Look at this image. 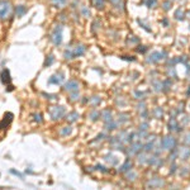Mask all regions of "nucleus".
Returning <instances> with one entry per match:
<instances>
[{
	"label": "nucleus",
	"mask_w": 190,
	"mask_h": 190,
	"mask_svg": "<svg viewBox=\"0 0 190 190\" xmlns=\"http://www.w3.org/2000/svg\"><path fill=\"white\" fill-rule=\"evenodd\" d=\"M148 127H150V124H148L147 122H143V123H141V124H139V131H146L147 132V129H148Z\"/></svg>",
	"instance_id": "49530a36"
},
{
	"label": "nucleus",
	"mask_w": 190,
	"mask_h": 190,
	"mask_svg": "<svg viewBox=\"0 0 190 190\" xmlns=\"http://www.w3.org/2000/svg\"><path fill=\"white\" fill-rule=\"evenodd\" d=\"M171 6H172V3H171L170 0H165V1L162 3V9H164L165 12L170 10V9H171Z\"/></svg>",
	"instance_id": "79ce46f5"
},
{
	"label": "nucleus",
	"mask_w": 190,
	"mask_h": 190,
	"mask_svg": "<svg viewBox=\"0 0 190 190\" xmlns=\"http://www.w3.org/2000/svg\"><path fill=\"white\" fill-rule=\"evenodd\" d=\"M71 132H72V128H71V127H70V126L62 127V128L60 129V134H61L62 137H66V136L71 134Z\"/></svg>",
	"instance_id": "bb28decb"
},
{
	"label": "nucleus",
	"mask_w": 190,
	"mask_h": 190,
	"mask_svg": "<svg viewBox=\"0 0 190 190\" xmlns=\"http://www.w3.org/2000/svg\"><path fill=\"white\" fill-rule=\"evenodd\" d=\"M177 62H179V58H171V60H169V61H167V63H169L170 67H174V66H175Z\"/></svg>",
	"instance_id": "09e8293b"
},
{
	"label": "nucleus",
	"mask_w": 190,
	"mask_h": 190,
	"mask_svg": "<svg viewBox=\"0 0 190 190\" xmlns=\"http://www.w3.org/2000/svg\"><path fill=\"white\" fill-rule=\"evenodd\" d=\"M129 120V114L128 113H119L118 114V120L117 122L119 124H123V123H127Z\"/></svg>",
	"instance_id": "b1692460"
},
{
	"label": "nucleus",
	"mask_w": 190,
	"mask_h": 190,
	"mask_svg": "<svg viewBox=\"0 0 190 190\" xmlns=\"http://www.w3.org/2000/svg\"><path fill=\"white\" fill-rule=\"evenodd\" d=\"M167 127H169V131H171V132H180V131H181V127H180V124L177 123V120L175 119V117H171V119L169 120V124H167Z\"/></svg>",
	"instance_id": "ddd939ff"
},
{
	"label": "nucleus",
	"mask_w": 190,
	"mask_h": 190,
	"mask_svg": "<svg viewBox=\"0 0 190 190\" xmlns=\"http://www.w3.org/2000/svg\"><path fill=\"white\" fill-rule=\"evenodd\" d=\"M48 113H50V117L52 120H60L65 117L66 110H65V108L61 107V105H55V107L50 108Z\"/></svg>",
	"instance_id": "7ed1b4c3"
},
{
	"label": "nucleus",
	"mask_w": 190,
	"mask_h": 190,
	"mask_svg": "<svg viewBox=\"0 0 190 190\" xmlns=\"http://www.w3.org/2000/svg\"><path fill=\"white\" fill-rule=\"evenodd\" d=\"M177 151H179V157L181 158L183 161H186L190 157V146H186V147H180Z\"/></svg>",
	"instance_id": "4468645a"
},
{
	"label": "nucleus",
	"mask_w": 190,
	"mask_h": 190,
	"mask_svg": "<svg viewBox=\"0 0 190 190\" xmlns=\"http://www.w3.org/2000/svg\"><path fill=\"white\" fill-rule=\"evenodd\" d=\"M146 186L147 188H162V186H165V181L162 177H152V179L148 181L147 184H146Z\"/></svg>",
	"instance_id": "6e6552de"
},
{
	"label": "nucleus",
	"mask_w": 190,
	"mask_h": 190,
	"mask_svg": "<svg viewBox=\"0 0 190 190\" xmlns=\"http://www.w3.org/2000/svg\"><path fill=\"white\" fill-rule=\"evenodd\" d=\"M0 80H1V82H3L4 85L10 84V72H9L8 69L3 70V72L0 74Z\"/></svg>",
	"instance_id": "dca6fc26"
},
{
	"label": "nucleus",
	"mask_w": 190,
	"mask_h": 190,
	"mask_svg": "<svg viewBox=\"0 0 190 190\" xmlns=\"http://www.w3.org/2000/svg\"><path fill=\"white\" fill-rule=\"evenodd\" d=\"M127 180H131V181H134L136 179H137V174L134 172V171H132V170H129V171H127Z\"/></svg>",
	"instance_id": "c9c22d12"
},
{
	"label": "nucleus",
	"mask_w": 190,
	"mask_h": 190,
	"mask_svg": "<svg viewBox=\"0 0 190 190\" xmlns=\"http://www.w3.org/2000/svg\"><path fill=\"white\" fill-rule=\"evenodd\" d=\"M53 61H55V58H53V56H52V55L47 56L46 61H44V66H50V65H52Z\"/></svg>",
	"instance_id": "c03bdc74"
},
{
	"label": "nucleus",
	"mask_w": 190,
	"mask_h": 190,
	"mask_svg": "<svg viewBox=\"0 0 190 190\" xmlns=\"http://www.w3.org/2000/svg\"><path fill=\"white\" fill-rule=\"evenodd\" d=\"M122 58L123 60H129V61H134L136 58H131V57H128V56H122Z\"/></svg>",
	"instance_id": "bf43d9fd"
},
{
	"label": "nucleus",
	"mask_w": 190,
	"mask_h": 190,
	"mask_svg": "<svg viewBox=\"0 0 190 190\" xmlns=\"http://www.w3.org/2000/svg\"><path fill=\"white\" fill-rule=\"evenodd\" d=\"M184 143H186L188 146H190V132L185 136V138H184Z\"/></svg>",
	"instance_id": "5fc2aeb1"
},
{
	"label": "nucleus",
	"mask_w": 190,
	"mask_h": 190,
	"mask_svg": "<svg viewBox=\"0 0 190 190\" xmlns=\"http://www.w3.org/2000/svg\"><path fill=\"white\" fill-rule=\"evenodd\" d=\"M132 167H133V165H132V162L129 160H127L124 164L122 165V166L118 169V171L119 172H127V171H129V170H132Z\"/></svg>",
	"instance_id": "412c9836"
},
{
	"label": "nucleus",
	"mask_w": 190,
	"mask_h": 190,
	"mask_svg": "<svg viewBox=\"0 0 190 190\" xmlns=\"http://www.w3.org/2000/svg\"><path fill=\"white\" fill-rule=\"evenodd\" d=\"M51 3L53 4L55 8H63L67 4V0H51Z\"/></svg>",
	"instance_id": "cd10ccee"
},
{
	"label": "nucleus",
	"mask_w": 190,
	"mask_h": 190,
	"mask_svg": "<svg viewBox=\"0 0 190 190\" xmlns=\"http://www.w3.org/2000/svg\"><path fill=\"white\" fill-rule=\"evenodd\" d=\"M171 84H172V82H171L170 79L165 80V81L162 82V91H167V90H169L170 86H171Z\"/></svg>",
	"instance_id": "a19ab883"
},
{
	"label": "nucleus",
	"mask_w": 190,
	"mask_h": 190,
	"mask_svg": "<svg viewBox=\"0 0 190 190\" xmlns=\"http://www.w3.org/2000/svg\"><path fill=\"white\" fill-rule=\"evenodd\" d=\"M100 118L104 120V122H109V120L113 119V115H112V112H110L109 109H104L103 112L100 113Z\"/></svg>",
	"instance_id": "6ab92c4d"
},
{
	"label": "nucleus",
	"mask_w": 190,
	"mask_h": 190,
	"mask_svg": "<svg viewBox=\"0 0 190 190\" xmlns=\"http://www.w3.org/2000/svg\"><path fill=\"white\" fill-rule=\"evenodd\" d=\"M79 88H80V84L76 80H70L67 81L65 85H63V90L69 91V93H72V91H79Z\"/></svg>",
	"instance_id": "1a4fd4ad"
},
{
	"label": "nucleus",
	"mask_w": 190,
	"mask_h": 190,
	"mask_svg": "<svg viewBox=\"0 0 190 190\" xmlns=\"http://www.w3.org/2000/svg\"><path fill=\"white\" fill-rule=\"evenodd\" d=\"M166 57H167L166 51H153V52L150 53V56L146 58V62L147 63H157V62H160L161 60L166 58Z\"/></svg>",
	"instance_id": "20e7f679"
},
{
	"label": "nucleus",
	"mask_w": 190,
	"mask_h": 190,
	"mask_svg": "<svg viewBox=\"0 0 190 190\" xmlns=\"http://www.w3.org/2000/svg\"><path fill=\"white\" fill-rule=\"evenodd\" d=\"M134 96L137 98V99H143V98H142V96H143V93H141V91H136Z\"/></svg>",
	"instance_id": "13d9d810"
},
{
	"label": "nucleus",
	"mask_w": 190,
	"mask_h": 190,
	"mask_svg": "<svg viewBox=\"0 0 190 190\" xmlns=\"http://www.w3.org/2000/svg\"><path fill=\"white\" fill-rule=\"evenodd\" d=\"M153 117L156 119H161L164 117V110L161 109V108H158V107L155 108V109H153Z\"/></svg>",
	"instance_id": "2f4dec72"
},
{
	"label": "nucleus",
	"mask_w": 190,
	"mask_h": 190,
	"mask_svg": "<svg viewBox=\"0 0 190 190\" xmlns=\"http://www.w3.org/2000/svg\"><path fill=\"white\" fill-rule=\"evenodd\" d=\"M79 98H80L79 91H72V93H70V100L76 101V100H79Z\"/></svg>",
	"instance_id": "37998d69"
},
{
	"label": "nucleus",
	"mask_w": 190,
	"mask_h": 190,
	"mask_svg": "<svg viewBox=\"0 0 190 190\" xmlns=\"http://www.w3.org/2000/svg\"><path fill=\"white\" fill-rule=\"evenodd\" d=\"M138 42H139V38L136 37V36H128V38H127V43H128V44L138 43Z\"/></svg>",
	"instance_id": "ea45409f"
},
{
	"label": "nucleus",
	"mask_w": 190,
	"mask_h": 190,
	"mask_svg": "<svg viewBox=\"0 0 190 190\" xmlns=\"http://www.w3.org/2000/svg\"><path fill=\"white\" fill-rule=\"evenodd\" d=\"M188 61H189V57L188 56H181V57H179V62L180 63H188Z\"/></svg>",
	"instance_id": "8fccbe9b"
},
{
	"label": "nucleus",
	"mask_w": 190,
	"mask_h": 190,
	"mask_svg": "<svg viewBox=\"0 0 190 190\" xmlns=\"http://www.w3.org/2000/svg\"><path fill=\"white\" fill-rule=\"evenodd\" d=\"M89 118H90L91 120H93V122H95V120H98L100 118V113L98 112V110H91L90 113H89Z\"/></svg>",
	"instance_id": "473e14b6"
},
{
	"label": "nucleus",
	"mask_w": 190,
	"mask_h": 190,
	"mask_svg": "<svg viewBox=\"0 0 190 190\" xmlns=\"http://www.w3.org/2000/svg\"><path fill=\"white\" fill-rule=\"evenodd\" d=\"M176 171V164H175V161L174 162H171V170H170V174H174Z\"/></svg>",
	"instance_id": "4d7b16f0"
},
{
	"label": "nucleus",
	"mask_w": 190,
	"mask_h": 190,
	"mask_svg": "<svg viewBox=\"0 0 190 190\" xmlns=\"http://www.w3.org/2000/svg\"><path fill=\"white\" fill-rule=\"evenodd\" d=\"M65 80V74L63 72H57V74L52 75L48 80V84L50 85H60L62 84V81Z\"/></svg>",
	"instance_id": "9d476101"
},
{
	"label": "nucleus",
	"mask_w": 190,
	"mask_h": 190,
	"mask_svg": "<svg viewBox=\"0 0 190 190\" xmlns=\"http://www.w3.org/2000/svg\"><path fill=\"white\" fill-rule=\"evenodd\" d=\"M10 174H13V175H15V176H18V177H23V175H22L19 171H17V170H14V169H12L10 170Z\"/></svg>",
	"instance_id": "864d4df0"
},
{
	"label": "nucleus",
	"mask_w": 190,
	"mask_h": 190,
	"mask_svg": "<svg viewBox=\"0 0 190 190\" xmlns=\"http://www.w3.org/2000/svg\"><path fill=\"white\" fill-rule=\"evenodd\" d=\"M161 146H162V150H166V151H171L174 148H176L177 146V139L172 136H166L161 139Z\"/></svg>",
	"instance_id": "39448f33"
},
{
	"label": "nucleus",
	"mask_w": 190,
	"mask_h": 190,
	"mask_svg": "<svg viewBox=\"0 0 190 190\" xmlns=\"http://www.w3.org/2000/svg\"><path fill=\"white\" fill-rule=\"evenodd\" d=\"M100 25H101V22L99 19H95L93 22V24H91V32H93V33H96V31L100 28Z\"/></svg>",
	"instance_id": "72a5a7b5"
},
{
	"label": "nucleus",
	"mask_w": 190,
	"mask_h": 190,
	"mask_svg": "<svg viewBox=\"0 0 190 190\" xmlns=\"http://www.w3.org/2000/svg\"><path fill=\"white\" fill-rule=\"evenodd\" d=\"M161 23L164 24V27H169L170 25V22H169V18H164L162 20H161Z\"/></svg>",
	"instance_id": "6e6d98bb"
},
{
	"label": "nucleus",
	"mask_w": 190,
	"mask_h": 190,
	"mask_svg": "<svg viewBox=\"0 0 190 190\" xmlns=\"http://www.w3.org/2000/svg\"><path fill=\"white\" fill-rule=\"evenodd\" d=\"M142 150H143V145L137 141V142H132V143L129 145L128 150H124V152L128 155V156H133V155H138Z\"/></svg>",
	"instance_id": "0eeeda50"
},
{
	"label": "nucleus",
	"mask_w": 190,
	"mask_h": 190,
	"mask_svg": "<svg viewBox=\"0 0 190 190\" xmlns=\"http://www.w3.org/2000/svg\"><path fill=\"white\" fill-rule=\"evenodd\" d=\"M25 13H27V6H24V5H18L17 8H15V15H17L18 18L23 17Z\"/></svg>",
	"instance_id": "4be33fe9"
},
{
	"label": "nucleus",
	"mask_w": 190,
	"mask_h": 190,
	"mask_svg": "<svg viewBox=\"0 0 190 190\" xmlns=\"http://www.w3.org/2000/svg\"><path fill=\"white\" fill-rule=\"evenodd\" d=\"M104 160L107 161V162H109V165H112V166H115L119 162V160L118 158H117L115 156H113V155H105V156H104Z\"/></svg>",
	"instance_id": "aec40b11"
},
{
	"label": "nucleus",
	"mask_w": 190,
	"mask_h": 190,
	"mask_svg": "<svg viewBox=\"0 0 190 190\" xmlns=\"http://www.w3.org/2000/svg\"><path fill=\"white\" fill-rule=\"evenodd\" d=\"M170 77H176V71H175V67H169V71H167Z\"/></svg>",
	"instance_id": "de8ad7c7"
},
{
	"label": "nucleus",
	"mask_w": 190,
	"mask_h": 190,
	"mask_svg": "<svg viewBox=\"0 0 190 190\" xmlns=\"http://www.w3.org/2000/svg\"><path fill=\"white\" fill-rule=\"evenodd\" d=\"M51 41L55 46H60L62 43V25L58 24L53 28L52 33H51Z\"/></svg>",
	"instance_id": "423d86ee"
},
{
	"label": "nucleus",
	"mask_w": 190,
	"mask_h": 190,
	"mask_svg": "<svg viewBox=\"0 0 190 190\" xmlns=\"http://www.w3.org/2000/svg\"><path fill=\"white\" fill-rule=\"evenodd\" d=\"M119 123L118 122H114V120H109V122L105 123V129L107 131H114V129H117V127H118Z\"/></svg>",
	"instance_id": "a878e982"
},
{
	"label": "nucleus",
	"mask_w": 190,
	"mask_h": 190,
	"mask_svg": "<svg viewBox=\"0 0 190 190\" xmlns=\"http://www.w3.org/2000/svg\"><path fill=\"white\" fill-rule=\"evenodd\" d=\"M91 3H93V5L96 9H99V10H103V9L105 8V0H91Z\"/></svg>",
	"instance_id": "393cba45"
},
{
	"label": "nucleus",
	"mask_w": 190,
	"mask_h": 190,
	"mask_svg": "<svg viewBox=\"0 0 190 190\" xmlns=\"http://www.w3.org/2000/svg\"><path fill=\"white\" fill-rule=\"evenodd\" d=\"M109 1L117 10H119V12L124 10V1H123V0H109Z\"/></svg>",
	"instance_id": "a211bd4d"
},
{
	"label": "nucleus",
	"mask_w": 190,
	"mask_h": 190,
	"mask_svg": "<svg viewBox=\"0 0 190 190\" xmlns=\"http://www.w3.org/2000/svg\"><path fill=\"white\" fill-rule=\"evenodd\" d=\"M110 147L113 150H120L124 151V142H122L118 137H110Z\"/></svg>",
	"instance_id": "9b49d317"
},
{
	"label": "nucleus",
	"mask_w": 190,
	"mask_h": 190,
	"mask_svg": "<svg viewBox=\"0 0 190 190\" xmlns=\"http://www.w3.org/2000/svg\"><path fill=\"white\" fill-rule=\"evenodd\" d=\"M152 86H153V90L155 91H162V82H160L158 80L152 82Z\"/></svg>",
	"instance_id": "e433bc0d"
},
{
	"label": "nucleus",
	"mask_w": 190,
	"mask_h": 190,
	"mask_svg": "<svg viewBox=\"0 0 190 190\" xmlns=\"http://www.w3.org/2000/svg\"><path fill=\"white\" fill-rule=\"evenodd\" d=\"M13 114L12 113H5L4 114V119L0 122V128H8V126L12 123V120H13Z\"/></svg>",
	"instance_id": "2eb2a0df"
},
{
	"label": "nucleus",
	"mask_w": 190,
	"mask_h": 190,
	"mask_svg": "<svg viewBox=\"0 0 190 190\" xmlns=\"http://www.w3.org/2000/svg\"><path fill=\"white\" fill-rule=\"evenodd\" d=\"M148 158H150V156H148V152H139L138 156H137V161L138 164L141 165H145V164H148Z\"/></svg>",
	"instance_id": "f3484780"
},
{
	"label": "nucleus",
	"mask_w": 190,
	"mask_h": 190,
	"mask_svg": "<svg viewBox=\"0 0 190 190\" xmlns=\"http://www.w3.org/2000/svg\"><path fill=\"white\" fill-rule=\"evenodd\" d=\"M86 47L84 44H76V46H67L66 50L63 51V57L65 60H72L76 57H80L85 53Z\"/></svg>",
	"instance_id": "f257e3e1"
},
{
	"label": "nucleus",
	"mask_w": 190,
	"mask_h": 190,
	"mask_svg": "<svg viewBox=\"0 0 190 190\" xmlns=\"http://www.w3.org/2000/svg\"><path fill=\"white\" fill-rule=\"evenodd\" d=\"M147 50H148L147 46H138V48H137V51L138 52H141V53H145Z\"/></svg>",
	"instance_id": "603ef678"
},
{
	"label": "nucleus",
	"mask_w": 190,
	"mask_h": 190,
	"mask_svg": "<svg viewBox=\"0 0 190 190\" xmlns=\"http://www.w3.org/2000/svg\"><path fill=\"white\" fill-rule=\"evenodd\" d=\"M13 14V6L9 0H0V19L6 20Z\"/></svg>",
	"instance_id": "f03ea898"
},
{
	"label": "nucleus",
	"mask_w": 190,
	"mask_h": 190,
	"mask_svg": "<svg viewBox=\"0 0 190 190\" xmlns=\"http://www.w3.org/2000/svg\"><path fill=\"white\" fill-rule=\"evenodd\" d=\"M189 72H190V65L186 63V74H189Z\"/></svg>",
	"instance_id": "052dcab7"
},
{
	"label": "nucleus",
	"mask_w": 190,
	"mask_h": 190,
	"mask_svg": "<svg viewBox=\"0 0 190 190\" xmlns=\"http://www.w3.org/2000/svg\"><path fill=\"white\" fill-rule=\"evenodd\" d=\"M32 117H33V120H34V122H36V123H39V124H41V123L43 122L42 114H41V113H34Z\"/></svg>",
	"instance_id": "58836bf2"
},
{
	"label": "nucleus",
	"mask_w": 190,
	"mask_h": 190,
	"mask_svg": "<svg viewBox=\"0 0 190 190\" xmlns=\"http://www.w3.org/2000/svg\"><path fill=\"white\" fill-rule=\"evenodd\" d=\"M80 12H81L82 17H86V18H89V17H90V15H91L90 10H89V9H88V6H85V5H82V6H81Z\"/></svg>",
	"instance_id": "4c0bfd02"
},
{
	"label": "nucleus",
	"mask_w": 190,
	"mask_h": 190,
	"mask_svg": "<svg viewBox=\"0 0 190 190\" xmlns=\"http://www.w3.org/2000/svg\"><path fill=\"white\" fill-rule=\"evenodd\" d=\"M79 118H80V114H79L77 112H71V113H69L67 114V118H66V120L70 123H74L76 122Z\"/></svg>",
	"instance_id": "5701e85b"
},
{
	"label": "nucleus",
	"mask_w": 190,
	"mask_h": 190,
	"mask_svg": "<svg viewBox=\"0 0 190 190\" xmlns=\"http://www.w3.org/2000/svg\"><path fill=\"white\" fill-rule=\"evenodd\" d=\"M148 165L152 167H156V169H158V167H161L164 165V160L161 157H158L157 155H155V156H152L148 158Z\"/></svg>",
	"instance_id": "f8f14e48"
},
{
	"label": "nucleus",
	"mask_w": 190,
	"mask_h": 190,
	"mask_svg": "<svg viewBox=\"0 0 190 190\" xmlns=\"http://www.w3.org/2000/svg\"><path fill=\"white\" fill-rule=\"evenodd\" d=\"M95 169L99 170V171H101V172H108V171H109V170H107L104 166H101V165H96V166H95Z\"/></svg>",
	"instance_id": "3c124183"
},
{
	"label": "nucleus",
	"mask_w": 190,
	"mask_h": 190,
	"mask_svg": "<svg viewBox=\"0 0 190 190\" xmlns=\"http://www.w3.org/2000/svg\"><path fill=\"white\" fill-rule=\"evenodd\" d=\"M189 31H190V25H189Z\"/></svg>",
	"instance_id": "e2e57ef3"
},
{
	"label": "nucleus",
	"mask_w": 190,
	"mask_h": 190,
	"mask_svg": "<svg viewBox=\"0 0 190 190\" xmlns=\"http://www.w3.org/2000/svg\"><path fill=\"white\" fill-rule=\"evenodd\" d=\"M89 103H90L93 107H96L101 103V98L100 96H91L90 100H89Z\"/></svg>",
	"instance_id": "f704fd0d"
},
{
	"label": "nucleus",
	"mask_w": 190,
	"mask_h": 190,
	"mask_svg": "<svg viewBox=\"0 0 190 190\" xmlns=\"http://www.w3.org/2000/svg\"><path fill=\"white\" fill-rule=\"evenodd\" d=\"M186 96H190V86L188 89V93H186Z\"/></svg>",
	"instance_id": "680f3d73"
},
{
	"label": "nucleus",
	"mask_w": 190,
	"mask_h": 190,
	"mask_svg": "<svg viewBox=\"0 0 190 190\" xmlns=\"http://www.w3.org/2000/svg\"><path fill=\"white\" fill-rule=\"evenodd\" d=\"M137 23L139 24V27H142L146 32H151V31H152L151 27H150V25H148L147 23H146V20H143V19H137Z\"/></svg>",
	"instance_id": "7c9ffc66"
},
{
	"label": "nucleus",
	"mask_w": 190,
	"mask_h": 190,
	"mask_svg": "<svg viewBox=\"0 0 190 190\" xmlns=\"http://www.w3.org/2000/svg\"><path fill=\"white\" fill-rule=\"evenodd\" d=\"M142 3L147 6L148 9H153L157 5V0H142Z\"/></svg>",
	"instance_id": "c85d7f7f"
},
{
	"label": "nucleus",
	"mask_w": 190,
	"mask_h": 190,
	"mask_svg": "<svg viewBox=\"0 0 190 190\" xmlns=\"http://www.w3.org/2000/svg\"><path fill=\"white\" fill-rule=\"evenodd\" d=\"M42 96H46V99H48V100H56L58 98L55 94H46V93H42Z\"/></svg>",
	"instance_id": "a18cd8bd"
},
{
	"label": "nucleus",
	"mask_w": 190,
	"mask_h": 190,
	"mask_svg": "<svg viewBox=\"0 0 190 190\" xmlns=\"http://www.w3.org/2000/svg\"><path fill=\"white\" fill-rule=\"evenodd\" d=\"M175 19L176 20H184L185 19V13H184V9H177L175 12Z\"/></svg>",
	"instance_id": "c756f323"
}]
</instances>
